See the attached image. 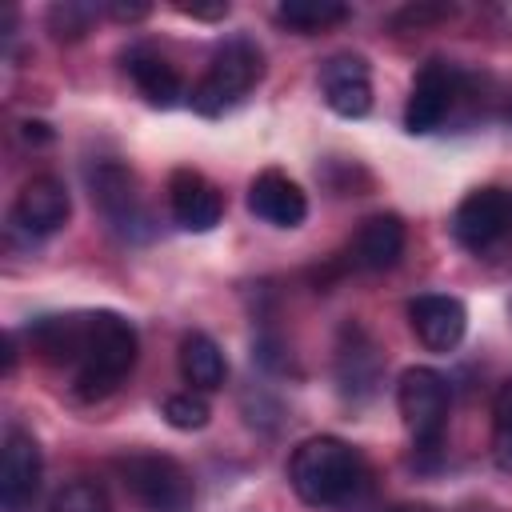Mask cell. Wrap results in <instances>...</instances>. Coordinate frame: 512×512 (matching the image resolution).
I'll return each instance as SVG.
<instances>
[{
	"label": "cell",
	"mask_w": 512,
	"mask_h": 512,
	"mask_svg": "<svg viewBox=\"0 0 512 512\" xmlns=\"http://www.w3.org/2000/svg\"><path fill=\"white\" fill-rule=\"evenodd\" d=\"M136 328L116 312H84L80 336L72 352V384L84 400H100L116 392V384L136 364Z\"/></svg>",
	"instance_id": "cell-1"
},
{
	"label": "cell",
	"mask_w": 512,
	"mask_h": 512,
	"mask_svg": "<svg viewBox=\"0 0 512 512\" xmlns=\"http://www.w3.org/2000/svg\"><path fill=\"white\" fill-rule=\"evenodd\" d=\"M356 480H360V460L336 436H312V440L296 444V452L288 460L292 492L304 504H316V508L348 500L356 492Z\"/></svg>",
	"instance_id": "cell-2"
},
{
	"label": "cell",
	"mask_w": 512,
	"mask_h": 512,
	"mask_svg": "<svg viewBox=\"0 0 512 512\" xmlns=\"http://www.w3.org/2000/svg\"><path fill=\"white\" fill-rule=\"evenodd\" d=\"M116 468H120L124 488L136 496L140 508H148V512H192L196 488H192V476L184 472L180 460L160 456V452H132Z\"/></svg>",
	"instance_id": "cell-3"
},
{
	"label": "cell",
	"mask_w": 512,
	"mask_h": 512,
	"mask_svg": "<svg viewBox=\"0 0 512 512\" xmlns=\"http://www.w3.org/2000/svg\"><path fill=\"white\" fill-rule=\"evenodd\" d=\"M260 72H264L260 48H256L252 40H244V36L228 40V44L212 56V64H208V72L200 76V84L192 88V108H196L200 116H220V112H228V108L260 80Z\"/></svg>",
	"instance_id": "cell-4"
},
{
	"label": "cell",
	"mask_w": 512,
	"mask_h": 512,
	"mask_svg": "<svg viewBox=\"0 0 512 512\" xmlns=\"http://www.w3.org/2000/svg\"><path fill=\"white\" fill-rule=\"evenodd\" d=\"M448 404H452V392H448V380L428 368V364H416L400 376L396 384V408H400V420L404 428L412 432V440L432 452L444 436V424H448Z\"/></svg>",
	"instance_id": "cell-5"
},
{
	"label": "cell",
	"mask_w": 512,
	"mask_h": 512,
	"mask_svg": "<svg viewBox=\"0 0 512 512\" xmlns=\"http://www.w3.org/2000/svg\"><path fill=\"white\" fill-rule=\"evenodd\" d=\"M512 228V196L500 188H476L456 204L452 236L468 252H488Z\"/></svg>",
	"instance_id": "cell-6"
},
{
	"label": "cell",
	"mask_w": 512,
	"mask_h": 512,
	"mask_svg": "<svg viewBox=\"0 0 512 512\" xmlns=\"http://www.w3.org/2000/svg\"><path fill=\"white\" fill-rule=\"evenodd\" d=\"M456 88H460V76L448 60H428L416 80H412V92H408V108H404V128L408 132H432L444 124L452 100H456Z\"/></svg>",
	"instance_id": "cell-7"
},
{
	"label": "cell",
	"mask_w": 512,
	"mask_h": 512,
	"mask_svg": "<svg viewBox=\"0 0 512 512\" xmlns=\"http://www.w3.org/2000/svg\"><path fill=\"white\" fill-rule=\"evenodd\" d=\"M40 472H44V456H40L36 436L24 428H12L0 448V500L12 512L32 504V496L40 488Z\"/></svg>",
	"instance_id": "cell-8"
},
{
	"label": "cell",
	"mask_w": 512,
	"mask_h": 512,
	"mask_svg": "<svg viewBox=\"0 0 512 512\" xmlns=\"http://www.w3.org/2000/svg\"><path fill=\"white\" fill-rule=\"evenodd\" d=\"M408 324L416 332V340L428 348V352H452L460 340H464V328H468V312L456 296H440V292H428V296H416L408 304Z\"/></svg>",
	"instance_id": "cell-9"
},
{
	"label": "cell",
	"mask_w": 512,
	"mask_h": 512,
	"mask_svg": "<svg viewBox=\"0 0 512 512\" xmlns=\"http://www.w3.org/2000/svg\"><path fill=\"white\" fill-rule=\"evenodd\" d=\"M320 88H324V104L344 116V120H360L372 108V76L364 56H332L320 68Z\"/></svg>",
	"instance_id": "cell-10"
},
{
	"label": "cell",
	"mask_w": 512,
	"mask_h": 512,
	"mask_svg": "<svg viewBox=\"0 0 512 512\" xmlns=\"http://www.w3.org/2000/svg\"><path fill=\"white\" fill-rule=\"evenodd\" d=\"M72 212V200H68V188L56 180V176H32L20 192H16V204H12V224L32 232V236H48L56 228H64Z\"/></svg>",
	"instance_id": "cell-11"
},
{
	"label": "cell",
	"mask_w": 512,
	"mask_h": 512,
	"mask_svg": "<svg viewBox=\"0 0 512 512\" xmlns=\"http://www.w3.org/2000/svg\"><path fill=\"white\" fill-rule=\"evenodd\" d=\"M168 204H172L176 224L188 228V232H208L224 216V200H220L216 184L204 180L192 168H176L172 172V180H168Z\"/></svg>",
	"instance_id": "cell-12"
},
{
	"label": "cell",
	"mask_w": 512,
	"mask_h": 512,
	"mask_svg": "<svg viewBox=\"0 0 512 512\" xmlns=\"http://www.w3.org/2000/svg\"><path fill=\"white\" fill-rule=\"evenodd\" d=\"M248 212L260 216V220L272 224V228H296V224H304V216H308V196L300 192L296 180H288L284 172L268 168V172H260V176L252 180V188H248Z\"/></svg>",
	"instance_id": "cell-13"
},
{
	"label": "cell",
	"mask_w": 512,
	"mask_h": 512,
	"mask_svg": "<svg viewBox=\"0 0 512 512\" xmlns=\"http://www.w3.org/2000/svg\"><path fill=\"white\" fill-rule=\"evenodd\" d=\"M88 184H92V200L100 204V212L120 228V232H132L136 224H144V208H140V196H136V180L124 164L116 160H104L88 172Z\"/></svg>",
	"instance_id": "cell-14"
},
{
	"label": "cell",
	"mask_w": 512,
	"mask_h": 512,
	"mask_svg": "<svg viewBox=\"0 0 512 512\" xmlns=\"http://www.w3.org/2000/svg\"><path fill=\"white\" fill-rule=\"evenodd\" d=\"M404 256V220L392 212L368 216L352 240V264L364 272H384Z\"/></svg>",
	"instance_id": "cell-15"
},
{
	"label": "cell",
	"mask_w": 512,
	"mask_h": 512,
	"mask_svg": "<svg viewBox=\"0 0 512 512\" xmlns=\"http://www.w3.org/2000/svg\"><path fill=\"white\" fill-rule=\"evenodd\" d=\"M336 376H340L344 392H352V396H360V392L368 396V392L376 388V380H380V352H376V344L368 340V332L356 328V324H348L344 336H340Z\"/></svg>",
	"instance_id": "cell-16"
},
{
	"label": "cell",
	"mask_w": 512,
	"mask_h": 512,
	"mask_svg": "<svg viewBox=\"0 0 512 512\" xmlns=\"http://www.w3.org/2000/svg\"><path fill=\"white\" fill-rule=\"evenodd\" d=\"M124 68H128L132 84L140 88V96H144L148 104H156V108L180 104L184 84H180V72H176L164 56H156V52H148V48H132V52L124 56Z\"/></svg>",
	"instance_id": "cell-17"
},
{
	"label": "cell",
	"mask_w": 512,
	"mask_h": 512,
	"mask_svg": "<svg viewBox=\"0 0 512 512\" xmlns=\"http://www.w3.org/2000/svg\"><path fill=\"white\" fill-rule=\"evenodd\" d=\"M180 376L196 388V392H216L224 388V376H228V364H224V352L212 336L204 332H188L180 340Z\"/></svg>",
	"instance_id": "cell-18"
},
{
	"label": "cell",
	"mask_w": 512,
	"mask_h": 512,
	"mask_svg": "<svg viewBox=\"0 0 512 512\" xmlns=\"http://www.w3.org/2000/svg\"><path fill=\"white\" fill-rule=\"evenodd\" d=\"M276 20L292 32H320V28H332L340 20H348V4H336V0H284L276 8Z\"/></svg>",
	"instance_id": "cell-19"
},
{
	"label": "cell",
	"mask_w": 512,
	"mask_h": 512,
	"mask_svg": "<svg viewBox=\"0 0 512 512\" xmlns=\"http://www.w3.org/2000/svg\"><path fill=\"white\" fill-rule=\"evenodd\" d=\"M48 512H112V500L96 480H68L52 492Z\"/></svg>",
	"instance_id": "cell-20"
},
{
	"label": "cell",
	"mask_w": 512,
	"mask_h": 512,
	"mask_svg": "<svg viewBox=\"0 0 512 512\" xmlns=\"http://www.w3.org/2000/svg\"><path fill=\"white\" fill-rule=\"evenodd\" d=\"M492 460L496 468L512 472V380L500 384L492 400Z\"/></svg>",
	"instance_id": "cell-21"
},
{
	"label": "cell",
	"mask_w": 512,
	"mask_h": 512,
	"mask_svg": "<svg viewBox=\"0 0 512 512\" xmlns=\"http://www.w3.org/2000/svg\"><path fill=\"white\" fill-rule=\"evenodd\" d=\"M160 416L168 420V428H176V432H196V428H204L208 424V400L204 396H196L192 388L188 392H176V396H168L164 400V408H160Z\"/></svg>",
	"instance_id": "cell-22"
},
{
	"label": "cell",
	"mask_w": 512,
	"mask_h": 512,
	"mask_svg": "<svg viewBox=\"0 0 512 512\" xmlns=\"http://www.w3.org/2000/svg\"><path fill=\"white\" fill-rule=\"evenodd\" d=\"M92 20H96V8L80 4V0H64V4L48 8V28H52L56 40H80Z\"/></svg>",
	"instance_id": "cell-23"
},
{
	"label": "cell",
	"mask_w": 512,
	"mask_h": 512,
	"mask_svg": "<svg viewBox=\"0 0 512 512\" xmlns=\"http://www.w3.org/2000/svg\"><path fill=\"white\" fill-rule=\"evenodd\" d=\"M456 8L452 4H408L392 16V28H424V24H436V20H448Z\"/></svg>",
	"instance_id": "cell-24"
},
{
	"label": "cell",
	"mask_w": 512,
	"mask_h": 512,
	"mask_svg": "<svg viewBox=\"0 0 512 512\" xmlns=\"http://www.w3.org/2000/svg\"><path fill=\"white\" fill-rule=\"evenodd\" d=\"M176 12L196 16V20H224L228 16V4L224 0H216V4H176Z\"/></svg>",
	"instance_id": "cell-25"
},
{
	"label": "cell",
	"mask_w": 512,
	"mask_h": 512,
	"mask_svg": "<svg viewBox=\"0 0 512 512\" xmlns=\"http://www.w3.org/2000/svg\"><path fill=\"white\" fill-rule=\"evenodd\" d=\"M108 16H116V20H140V16H148V4H108Z\"/></svg>",
	"instance_id": "cell-26"
},
{
	"label": "cell",
	"mask_w": 512,
	"mask_h": 512,
	"mask_svg": "<svg viewBox=\"0 0 512 512\" xmlns=\"http://www.w3.org/2000/svg\"><path fill=\"white\" fill-rule=\"evenodd\" d=\"M12 368H16V340L4 336V372H12Z\"/></svg>",
	"instance_id": "cell-27"
},
{
	"label": "cell",
	"mask_w": 512,
	"mask_h": 512,
	"mask_svg": "<svg viewBox=\"0 0 512 512\" xmlns=\"http://www.w3.org/2000/svg\"><path fill=\"white\" fill-rule=\"evenodd\" d=\"M400 512H424V508H400Z\"/></svg>",
	"instance_id": "cell-28"
},
{
	"label": "cell",
	"mask_w": 512,
	"mask_h": 512,
	"mask_svg": "<svg viewBox=\"0 0 512 512\" xmlns=\"http://www.w3.org/2000/svg\"><path fill=\"white\" fill-rule=\"evenodd\" d=\"M508 316H512V308H508Z\"/></svg>",
	"instance_id": "cell-29"
}]
</instances>
